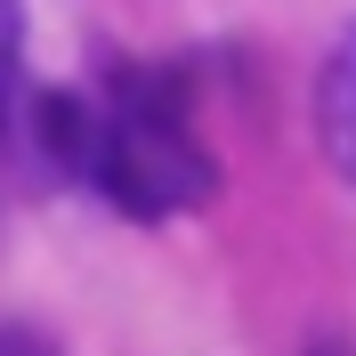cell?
<instances>
[{"label":"cell","instance_id":"cell-3","mask_svg":"<svg viewBox=\"0 0 356 356\" xmlns=\"http://www.w3.org/2000/svg\"><path fill=\"white\" fill-rule=\"evenodd\" d=\"M41 138L57 162H89V146H97V130H89V113L73 106V97H41Z\"/></svg>","mask_w":356,"mask_h":356},{"label":"cell","instance_id":"cell-4","mask_svg":"<svg viewBox=\"0 0 356 356\" xmlns=\"http://www.w3.org/2000/svg\"><path fill=\"white\" fill-rule=\"evenodd\" d=\"M0 356H57V340L33 332V324H8V332H0Z\"/></svg>","mask_w":356,"mask_h":356},{"label":"cell","instance_id":"cell-5","mask_svg":"<svg viewBox=\"0 0 356 356\" xmlns=\"http://www.w3.org/2000/svg\"><path fill=\"white\" fill-rule=\"evenodd\" d=\"M17 49H24V8H17V0H0V73L17 65Z\"/></svg>","mask_w":356,"mask_h":356},{"label":"cell","instance_id":"cell-2","mask_svg":"<svg viewBox=\"0 0 356 356\" xmlns=\"http://www.w3.org/2000/svg\"><path fill=\"white\" fill-rule=\"evenodd\" d=\"M316 138H324L332 170L356 178V24L332 41V57L316 73Z\"/></svg>","mask_w":356,"mask_h":356},{"label":"cell","instance_id":"cell-1","mask_svg":"<svg viewBox=\"0 0 356 356\" xmlns=\"http://www.w3.org/2000/svg\"><path fill=\"white\" fill-rule=\"evenodd\" d=\"M89 170L106 178V195L130 211V219H162V211H186V202L211 195V154H202L178 106L154 81H130L113 122L89 146Z\"/></svg>","mask_w":356,"mask_h":356},{"label":"cell","instance_id":"cell-6","mask_svg":"<svg viewBox=\"0 0 356 356\" xmlns=\"http://www.w3.org/2000/svg\"><path fill=\"white\" fill-rule=\"evenodd\" d=\"M308 356H348V348H340V340H316V348H308Z\"/></svg>","mask_w":356,"mask_h":356}]
</instances>
